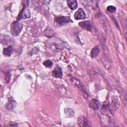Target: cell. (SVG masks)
<instances>
[{"mask_svg": "<svg viewBox=\"0 0 127 127\" xmlns=\"http://www.w3.org/2000/svg\"><path fill=\"white\" fill-rule=\"evenodd\" d=\"M11 33L14 36H18L21 32L23 26L21 23H19V21L16 20L13 22L10 26Z\"/></svg>", "mask_w": 127, "mask_h": 127, "instance_id": "obj_1", "label": "cell"}, {"mask_svg": "<svg viewBox=\"0 0 127 127\" xmlns=\"http://www.w3.org/2000/svg\"><path fill=\"white\" fill-rule=\"evenodd\" d=\"M28 4L25 3L24 4L23 7L22 9L20 12L18 16L17 19L16 20L19 21L21 19H26L29 18L30 17V13L29 10L28 9Z\"/></svg>", "mask_w": 127, "mask_h": 127, "instance_id": "obj_2", "label": "cell"}, {"mask_svg": "<svg viewBox=\"0 0 127 127\" xmlns=\"http://www.w3.org/2000/svg\"><path fill=\"white\" fill-rule=\"evenodd\" d=\"M55 20L56 23L59 26L64 25L70 22H72L71 19L69 17L65 16H56Z\"/></svg>", "mask_w": 127, "mask_h": 127, "instance_id": "obj_3", "label": "cell"}, {"mask_svg": "<svg viewBox=\"0 0 127 127\" xmlns=\"http://www.w3.org/2000/svg\"><path fill=\"white\" fill-rule=\"evenodd\" d=\"M78 25L81 27L82 29L86 30L88 31L92 30V24L90 21H83L79 22Z\"/></svg>", "mask_w": 127, "mask_h": 127, "instance_id": "obj_4", "label": "cell"}, {"mask_svg": "<svg viewBox=\"0 0 127 127\" xmlns=\"http://www.w3.org/2000/svg\"><path fill=\"white\" fill-rule=\"evenodd\" d=\"M74 17L76 20H79V19H84L86 17L85 13L84 10L80 8L74 14Z\"/></svg>", "mask_w": 127, "mask_h": 127, "instance_id": "obj_5", "label": "cell"}, {"mask_svg": "<svg viewBox=\"0 0 127 127\" xmlns=\"http://www.w3.org/2000/svg\"><path fill=\"white\" fill-rule=\"evenodd\" d=\"M52 74L54 77L56 78H61L62 77L63 72L62 68L59 66H57L53 70Z\"/></svg>", "mask_w": 127, "mask_h": 127, "instance_id": "obj_6", "label": "cell"}, {"mask_svg": "<svg viewBox=\"0 0 127 127\" xmlns=\"http://www.w3.org/2000/svg\"><path fill=\"white\" fill-rule=\"evenodd\" d=\"M77 124L80 127L88 126V123L87 120L83 116H79L77 118Z\"/></svg>", "mask_w": 127, "mask_h": 127, "instance_id": "obj_7", "label": "cell"}, {"mask_svg": "<svg viewBox=\"0 0 127 127\" xmlns=\"http://www.w3.org/2000/svg\"><path fill=\"white\" fill-rule=\"evenodd\" d=\"M13 49L11 46H8L3 49V55L6 57H10L13 53Z\"/></svg>", "mask_w": 127, "mask_h": 127, "instance_id": "obj_8", "label": "cell"}, {"mask_svg": "<svg viewBox=\"0 0 127 127\" xmlns=\"http://www.w3.org/2000/svg\"><path fill=\"white\" fill-rule=\"evenodd\" d=\"M89 106L91 108L93 109V110H97L99 108L100 103L97 99H93L90 102Z\"/></svg>", "mask_w": 127, "mask_h": 127, "instance_id": "obj_9", "label": "cell"}, {"mask_svg": "<svg viewBox=\"0 0 127 127\" xmlns=\"http://www.w3.org/2000/svg\"><path fill=\"white\" fill-rule=\"evenodd\" d=\"M16 105V102L12 99H9L6 105V109L9 111L13 110V109L15 107Z\"/></svg>", "mask_w": 127, "mask_h": 127, "instance_id": "obj_10", "label": "cell"}, {"mask_svg": "<svg viewBox=\"0 0 127 127\" xmlns=\"http://www.w3.org/2000/svg\"><path fill=\"white\" fill-rule=\"evenodd\" d=\"M73 81H74V83L75 84V85H76V86H77L79 88H80V90H81V91L83 92V94L84 95V96L86 97H88V95L87 93L86 92V91H85V90L84 89V87L83 86V85L82 84V83L79 81L77 79H73Z\"/></svg>", "mask_w": 127, "mask_h": 127, "instance_id": "obj_11", "label": "cell"}, {"mask_svg": "<svg viewBox=\"0 0 127 127\" xmlns=\"http://www.w3.org/2000/svg\"><path fill=\"white\" fill-rule=\"evenodd\" d=\"M99 53H100V49L97 46H96L94 48H93V49L91 51L90 56L92 58H95L97 57Z\"/></svg>", "mask_w": 127, "mask_h": 127, "instance_id": "obj_12", "label": "cell"}, {"mask_svg": "<svg viewBox=\"0 0 127 127\" xmlns=\"http://www.w3.org/2000/svg\"><path fill=\"white\" fill-rule=\"evenodd\" d=\"M67 3L69 8L72 10H74L77 7V3L76 0H69L67 1Z\"/></svg>", "mask_w": 127, "mask_h": 127, "instance_id": "obj_13", "label": "cell"}, {"mask_svg": "<svg viewBox=\"0 0 127 127\" xmlns=\"http://www.w3.org/2000/svg\"><path fill=\"white\" fill-rule=\"evenodd\" d=\"M44 34L45 35V36L48 38H51L52 37L54 34L55 33L53 31V30H52L51 28L47 27L44 31Z\"/></svg>", "mask_w": 127, "mask_h": 127, "instance_id": "obj_14", "label": "cell"}, {"mask_svg": "<svg viewBox=\"0 0 127 127\" xmlns=\"http://www.w3.org/2000/svg\"><path fill=\"white\" fill-rule=\"evenodd\" d=\"M64 114L67 117H72L74 115V112L72 110L66 108L64 109Z\"/></svg>", "mask_w": 127, "mask_h": 127, "instance_id": "obj_15", "label": "cell"}, {"mask_svg": "<svg viewBox=\"0 0 127 127\" xmlns=\"http://www.w3.org/2000/svg\"><path fill=\"white\" fill-rule=\"evenodd\" d=\"M11 41V38L8 36H4L3 37V38H1V42L2 43V44L4 45H7V43L10 42Z\"/></svg>", "mask_w": 127, "mask_h": 127, "instance_id": "obj_16", "label": "cell"}, {"mask_svg": "<svg viewBox=\"0 0 127 127\" xmlns=\"http://www.w3.org/2000/svg\"><path fill=\"white\" fill-rule=\"evenodd\" d=\"M43 64H44L46 67H49V68H50V67H52V66H53V63H52L51 61L48 60L45 61L43 63Z\"/></svg>", "mask_w": 127, "mask_h": 127, "instance_id": "obj_17", "label": "cell"}, {"mask_svg": "<svg viewBox=\"0 0 127 127\" xmlns=\"http://www.w3.org/2000/svg\"><path fill=\"white\" fill-rule=\"evenodd\" d=\"M107 10L110 12H115L116 11V7L113 5H109L107 7Z\"/></svg>", "mask_w": 127, "mask_h": 127, "instance_id": "obj_18", "label": "cell"}]
</instances>
